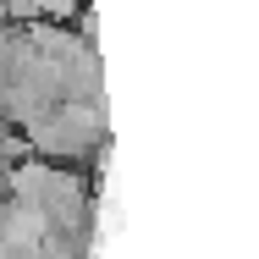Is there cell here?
<instances>
[{"instance_id":"6da1fadb","label":"cell","mask_w":259,"mask_h":259,"mask_svg":"<svg viewBox=\"0 0 259 259\" xmlns=\"http://www.w3.org/2000/svg\"><path fill=\"white\" fill-rule=\"evenodd\" d=\"M100 133H105V110L100 100H61L50 105L45 116H33V144L39 149H50V155H83V149H94L100 144Z\"/></svg>"}]
</instances>
